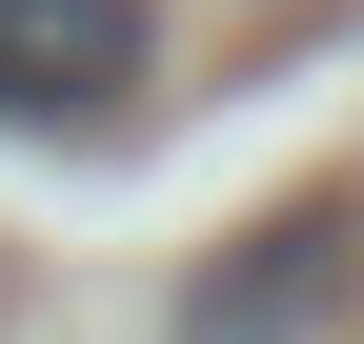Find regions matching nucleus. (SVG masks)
I'll return each instance as SVG.
<instances>
[{
  "label": "nucleus",
  "instance_id": "f03ea898",
  "mask_svg": "<svg viewBox=\"0 0 364 344\" xmlns=\"http://www.w3.org/2000/svg\"><path fill=\"white\" fill-rule=\"evenodd\" d=\"M162 81V0H0V122H122Z\"/></svg>",
  "mask_w": 364,
  "mask_h": 344
},
{
  "label": "nucleus",
  "instance_id": "f257e3e1",
  "mask_svg": "<svg viewBox=\"0 0 364 344\" xmlns=\"http://www.w3.org/2000/svg\"><path fill=\"white\" fill-rule=\"evenodd\" d=\"M324 324H364V203H344V183L284 203V223H243L203 284H182L162 344H324Z\"/></svg>",
  "mask_w": 364,
  "mask_h": 344
}]
</instances>
